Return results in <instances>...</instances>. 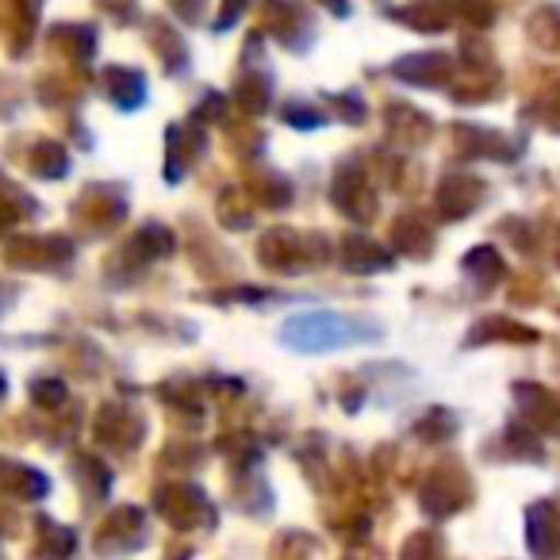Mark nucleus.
I'll use <instances>...</instances> for the list:
<instances>
[{
  "instance_id": "1",
  "label": "nucleus",
  "mask_w": 560,
  "mask_h": 560,
  "mask_svg": "<svg viewBox=\"0 0 560 560\" xmlns=\"http://www.w3.org/2000/svg\"><path fill=\"white\" fill-rule=\"evenodd\" d=\"M280 338H284V346H292L300 353H327V350H342V346L369 342L373 330L365 323L338 312H304L284 323Z\"/></svg>"
}]
</instances>
